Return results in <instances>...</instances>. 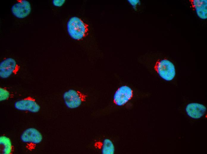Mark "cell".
I'll list each match as a JSON object with an SVG mask.
<instances>
[{"label":"cell","mask_w":207,"mask_h":154,"mask_svg":"<svg viewBox=\"0 0 207 154\" xmlns=\"http://www.w3.org/2000/svg\"><path fill=\"white\" fill-rule=\"evenodd\" d=\"M67 27L69 35L76 40L82 39L88 33V25L76 17L70 18L67 23Z\"/></svg>","instance_id":"cell-1"},{"label":"cell","mask_w":207,"mask_h":154,"mask_svg":"<svg viewBox=\"0 0 207 154\" xmlns=\"http://www.w3.org/2000/svg\"><path fill=\"white\" fill-rule=\"evenodd\" d=\"M43 136L37 129L29 128L25 129L21 135L20 139L27 150H34L37 145L42 141Z\"/></svg>","instance_id":"cell-2"},{"label":"cell","mask_w":207,"mask_h":154,"mask_svg":"<svg viewBox=\"0 0 207 154\" xmlns=\"http://www.w3.org/2000/svg\"><path fill=\"white\" fill-rule=\"evenodd\" d=\"M155 68L160 76L167 81L172 80L175 76V66L172 62L167 60L158 61Z\"/></svg>","instance_id":"cell-3"},{"label":"cell","mask_w":207,"mask_h":154,"mask_svg":"<svg viewBox=\"0 0 207 154\" xmlns=\"http://www.w3.org/2000/svg\"><path fill=\"white\" fill-rule=\"evenodd\" d=\"M87 96L81 92L73 89L65 92L63 94L65 103L68 108H75L84 102Z\"/></svg>","instance_id":"cell-4"},{"label":"cell","mask_w":207,"mask_h":154,"mask_svg":"<svg viewBox=\"0 0 207 154\" xmlns=\"http://www.w3.org/2000/svg\"><path fill=\"white\" fill-rule=\"evenodd\" d=\"M20 66L15 60L10 57L3 60L0 63V77L6 79L18 72Z\"/></svg>","instance_id":"cell-5"},{"label":"cell","mask_w":207,"mask_h":154,"mask_svg":"<svg viewBox=\"0 0 207 154\" xmlns=\"http://www.w3.org/2000/svg\"><path fill=\"white\" fill-rule=\"evenodd\" d=\"M14 107L21 111H27L32 113H37L40 110V107L36 99L33 97L28 96L16 101Z\"/></svg>","instance_id":"cell-6"},{"label":"cell","mask_w":207,"mask_h":154,"mask_svg":"<svg viewBox=\"0 0 207 154\" xmlns=\"http://www.w3.org/2000/svg\"><path fill=\"white\" fill-rule=\"evenodd\" d=\"M133 91L131 89L127 86H120L116 91L113 98L114 103L117 105H124L133 97Z\"/></svg>","instance_id":"cell-7"},{"label":"cell","mask_w":207,"mask_h":154,"mask_svg":"<svg viewBox=\"0 0 207 154\" xmlns=\"http://www.w3.org/2000/svg\"><path fill=\"white\" fill-rule=\"evenodd\" d=\"M11 10L15 16L22 19L26 17L30 14L31 8L30 4L28 1L23 0L13 5Z\"/></svg>","instance_id":"cell-8"},{"label":"cell","mask_w":207,"mask_h":154,"mask_svg":"<svg viewBox=\"0 0 207 154\" xmlns=\"http://www.w3.org/2000/svg\"><path fill=\"white\" fill-rule=\"evenodd\" d=\"M187 115L195 119L199 118L205 113L206 108L203 105L197 103L188 104L186 109Z\"/></svg>","instance_id":"cell-9"},{"label":"cell","mask_w":207,"mask_h":154,"mask_svg":"<svg viewBox=\"0 0 207 154\" xmlns=\"http://www.w3.org/2000/svg\"><path fill=\"white\" fill-rule=\"evenodd\" d=\"M190 2L195 9L198 16L200 18H207V0H191Z\"/></svg>","instance_id":"cell-10"},{"label":"cell","mask_w":207,"mask_h":154,"mask_svg":"<svg viewBox=\"0 0 207 154\" xmlns=\"http://www.w3.org/2000/svg\"><path fill=\"white\" fill-rule=\"evenodd\" d=\"M14 147L10 138L5 135L0 137V154H12L14 151Z\"/></svg>","instance_id":"cell-11"},{"label":"cell","mask_w":207,"mask_h":154,"mask_svg":"<svg viewBox=\"0 0 207 154\" xmlns=\"http://www.w3.org/2000/svg\"><path fill=\"white\" fill-rule=\"evenodd\" d=\"M103 154H113L115 148L112 142L109 139H105L104 141L102 148Z\"/></svg>","instance_id":"cell-12"},{"label":"cell","mask_w":207,"mask_h":154,"mask_svg":"<svg viewBox=\"0 0 207 154\" xmlns=\"http://www.w3.org/2000/svg\"><path fill=\"white\" fill-rule=\"evenodd\" d=\"M14 94L6 87H0V101L7 100L13 97Z\"/></svg>","instance_id":"cell-13"},{"label":"cell","mask_w":207,"mask_h":154,"mask_svg":"<svg viewBox=\"0 0 207 154\" xmlns=\"http://www.w3.org/2000/svg\"><path fill=\"white\" fill-rule=\"evenodd\" d=\"M65 1V0H53V3L54 5L56 7H61L62 6Z\"/></svg>","instance_id":"cell-14"},{"label":"cell","mask_w":207,"mask_h":154,"mask_svg":"<svg viewBox=\"0 0 207 154\" xmlns=\"http://www.w3.org/2000/svg\"><path fill=\"white\" fill-rule=\"evenodd\" d=\"M128 1L134 9H135L137 5L140 3V1L138 0H129Z\"/></svg>","instance_id":"cell-15"}]
</instances>
